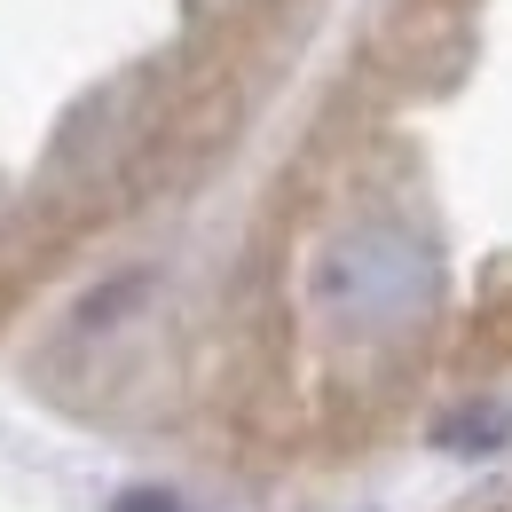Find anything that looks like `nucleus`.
Segmentation results:
<instances>
[{
    "label": "nucleus",
    "mask_w": 512,
    "mask_h": 512,
    "mask_svg": "<svg viewBox=\"0 0 512 512\" xmlns=\"http://www.w3.org/2000/svg\"><path fill=\"white\" fill-rule=\"evenodd\" d=\"M457 512H512V473H497V481H489L473 505H457Z\"/></svg>",
    "instance_id": "obj_1"
}]
</instances>
